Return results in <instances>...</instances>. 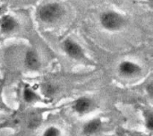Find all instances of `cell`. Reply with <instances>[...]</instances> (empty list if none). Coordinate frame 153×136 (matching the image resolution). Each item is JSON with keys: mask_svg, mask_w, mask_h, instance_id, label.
<instances>
[{"mask_svg": "<svg viewBox=\"0 0 153 136\" xmlns=\"http://www.w3.org/2000/svg\"><path fill=\"white\" fill-rule=\"evenodd\" d=\"M42 90H43L44 94H45L46 96H48V97H51L52 95H54V93H55V91H56L55 86L52 85V84H49V83L45 84V85L43 86Z\"/></svg>", "mask_w": 153, "mask_h": 136, "instance_id": "obj_10", "label": "cell"}, {"mask_svg": "<svg viewBox=\"0 0 153 136\" xmlns=\"http://www.w3.org/2000/svg\"><path fill=\"white\" fill-rule=\"evenodd\" d=\"M100 23L102 27L108 30H118L125 25L124 17L113 11H108L101 14Z\"/></svg>", "mask_w": 153, "mask_h": 136, "instance_id": "obj_2", "label": "cell"}, {"mask_svg": "<svg viewBox=\"0 0 153 136\" xmlns=\"http://www.w3.org/2000/svg\"><path fill=\"white\" fill-rule=\"evenodd\" d=\"M100 126H101V121L100 119H94V120L87 123L84 126L83 132L86 135H92V134H95L96 132H98L100 130Z\"/></svg>", "mask_w": 153, "mask_h": 136, "instance_id": "obj_8", "label": "cell"}, {"mask_svg": "<svg viewBox=\"0 0 153 136\" xmlns=\"http://www.w3.org/2000/svg\"><path fill=\"white\" fill-rule=\"evenodd\" d=\"M25 65L28 68L31 70H37L39 68L40 63L36 52H34L33 50L27 51L25 55Z\"/></svg>", "mask_w": 153, "mask_h": 136, "instance_id": "obj_6", "label": "cell"}, {"mask_svg": "<svg viewBox=\"0 0 153 136\" xmlns=\"http://www.w3.org/2000/svg\"><path fill=\"white\" fill-rule=\"evenodd\" d=\"M119 73L126 77H131V76H135L141 73V67L133 62L130 61H124L119 65L118 67Z\"/></svg>", "mask_w": 153, "mask_h": 136, "instance_id": "obj_4", "label": "cell"}, {"mask_svg": "<svg viewBox=\"0 0 153 136\" xmlns=\"http://www.w3.org/2000/svg\"><path fill=\"white\" fill-rule=\"evenodd\" d=\"M91 100L88 98L82 97V98L78 99L74 102V109L78 113H84L91 108Z\"/></svg>", "mask_w": 153, "mask_h": 136, "instance_id": "obj_7", "label": "cell"}, {"mask_svg": "<svg viewBox=\"0 0 153 136\" xmlns=\"http://www.w3.org/2000/svg\"><path fill=\"white\" fill-rule=\"evenodd\" d=\"M63 48L65 52L67 54V56L74 59L80 60V59L84 58V52L82 47L78 43H76L75 41L70 39H67L65 40L63 44Z\"/></svg>", "mask_w": 153, "mask_h": 136, "instance_id": "obj_3", "label": "cell"}, {"mask_svg": "<svg viewBox=\"0 0 153 136\" xmlns=\"http://www.w3.org/2000/svg\"><path fill=\"white\" fill-rule=\"evenodd\" d=\"M146 126L148 127L149 130H152L153 129V117L152 114H150L147 117V119H146Z\"/></svg>", "mask_w": 153, "mask_h": 136, "instance_id": "obj_12", "label": "cell"}, {"mask_svg": "<svg viewBox=\"0 0 153 136\" xmlns=\"http://www.w3.org/2000/svg\"><path fill=\"white\" fill-rule=\"evenodd\" d=\"M43 136H59V131L56 127H49L44 132Z\"/></svg>", "mask_w": 153, "mask_h": 136, "instance_id": "obj_11", "label": "cell"}, {"mask_svg": "<svg viewBox=\"0 0 153 136\" xmlns=\"http://www.w3.org/2000/svg\"><path fill=\"white\" fill-rule=\"evenodd\" d=\"M65 10L59 4L52 3L42 6L39 11V19L47 23H52L59 20L64 14Z\"/></svg>", "mask_w": 153, "mask_h": 136, "instance_id": "obj_1", "label": "cell"}, {"mask_svg": "<svg viewBox=\"0 0 153 136\" xmlns=\"http://www.w3.org/2000/svg\"><path fill=\"white\" fill-rule=\"evenodd\" d=\"M18 28L17 21L10 15H4L0 19V30L5 34L15 31Z\"/></svg>", "mask_w": 153, "mask_h": 136, "instance_id": "obj_5", "label": "cell"}, {"mask_svg": "<svg viewBox=\"0 0 153 136\" xmlns=\"http://www.w3.org/2000/svg\"><path fill=\"white\" fill-rule=\"evenodd\" d=\"M38 96L37 94L32 91L30 90V88H25L24 91H23V99L26 102L28 103H31V102H34L35 100H38Z\"/></svg>", "mask_w": 153, "mask_h": 136, "instance_id": "obj_9", "label": "cell"}, {"mask_svg": "<svg viewBox=\"0 0 153 136\" xmlns=\"http://www.w3.org/2000/svg\"><path fill=\"white\" fill-rule=\"evenodd\" d=\"M4 107V104L1 101V99H0V109H3Z\"/></svg>", "mask_w": 153, "mask_h": 136, "instance_id": "obj_13", "label": "cell"}]
</instances>
